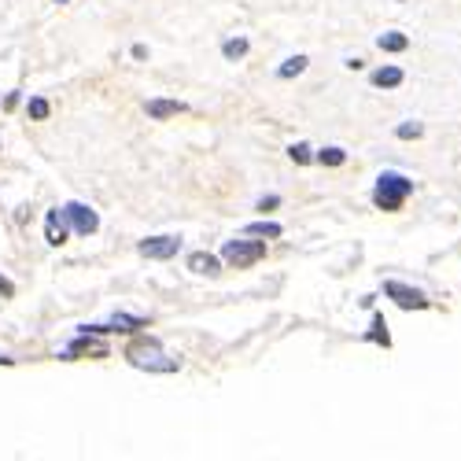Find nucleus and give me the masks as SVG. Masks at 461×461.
Instances as JSON below:
<instances>
[{
    "instance_id": "20",
    "label": "nucleus",
    "mask_w": 461,
    "mask_h": 461,
    "mask_svg": "<svg viewBox=\"0 0 461 461\" xmlns=\"http://www.w3.org/2000/svg\"><path fill=\"white\" fill-rule=\"evenodd\" d=\"M395 137H399V140H417V137H425V126L409 119V122H402L399 130H395Z\"/></svg>"
},
{
    "instance_id": "19",
    "label": "nucleus",
    "mask_w": 461,
    "mask_h": 461,
    "mask_svg": "<svg viewBox=\"0 0 461 461\" xmlns=\"http://www.w3.org/2000/svg\"><path fill=\"white\" fill-rule=\"evenodd\" d=\"M27 114H30V119H33V122H45V119H48V114H52V104H48V100H45V96H33V100H30V104H27Z\"/></svg>"
},
{
    "instance_id": "5",
    "label": "nucleus",
    "mask_w": 461,
    "mask_h": 461,
    "mask_svg": "<svg viewBox=\"0 0 461 461\" xmlns=\"http://www.w3.org/2000/svg\"><path fill=\"white\" fill-rule=\"evenodd\" d=\"M82 354H89V358H107V343L104 340H96V332H78L70 343H67V351H63L59 358L63 362H74V358H82Z\"/></svg>"
},
{
    "instance_id": "24",
    "label": "nucleus",
    "mask_w": 461,
    "mask_h": 461,
    "mask_svg": "<svg viewBox=\"0 0 461 461\" xmlns=\"http://www.w3.org/2000/svg\"><path fill=\"white\" fill-rule=\"evenodd\" d=\"M133 59H148V48L144 45H133Z\"/></svg>"
},
{
    "instance_id": "22",
    "label": "nucleus",
    "mask_w": 461,
    "mask_h": 461,
    "mask_svg": "<svg viewBox=\"0 0 461 461\" xmlns=\"http://www.w3.org/2000/svg\"><path fill=\"white\" fill-rule=\"evenodd\" d=\"M273 207H280V196H262V199H259V211H262V214L273 211Z\"/></svg>"
},
{
    "instance_id": "6",
    "label": "nucleus",
    "mask_w": 461,
    "mask_h": 461,
    "mask_svg": "<svg viewBox=\"0 0 461 461\" xmlns=\"http://www.w3.org/2000/svg\"><path fill=\"white\" fill-rule=\"evenodd\" d=\"M63 211H67L70 229H74L78 236H93L96 229H100V214H96L93 207H89V203H78V199H74V203H67Z\"/></svg>"
},
{
    "instance_id": "7",
    "label": "nucleus",
    "mask_w": 461,
    "mask_h": 461,
    "mask_svg": "<svg viewBox=\"0 0 461 461\" xmlns=\"http://www.w3.org/2000/svg\"><path fill=\"white\" fill-rule=\"evenodd\" d=\"M137 251L144 255V259H174L177 251H181V236H151V240H140Z\"/></svg>"
},
{
    "instance_id": "3",
    "label": "nucleus",
    "mask_w": 461,
    "mask_h": 461,
    "mask_svg": "<svg viewBox=\"0 0 461 461\" xmlns=\"http://www.w3.org/2000/svg\"><path fill=\"white\" fill-rule=\"evenodd\" d=\"M222 259L229 266H236V270H244V266H255L259 259H266V244L262 240H225Z\"/></svg>"
},
{
    "instance_id": "16",
    "label": "nucleus",
    "mask_w": 461,
    "mask_h": 461,
    "mask_svg": "<svg viewBox=\"0 0 461 461\" xmlns=\"http://www.w3.org/2000/svg\"><path fill=\"white\" fill-rule=\"evenodd\" d=\"M285 229H280L277 222H251V225H244V236H262V240H277Z\"/></svg>"
},
{
    "instance_id": "21",
    "label": "nucleus",
    "mask_w": 461,
    "mask_h": 461,
    "mask_svg": "<svg viewBox=\"0 0 461 461\" xmlns=\"http://www.w3.org/2000/svg\"><path fill=\"white\" fill-rule=\"evenodd\" d=\"M288 156H292V163L306 166V163H314V148H310V144H303V140H299V144H292V148H288Z\"/></svg>"
},
{
    "instance_id": "1",
    "label": "nucleus",
    "mask_w": 461,
    "mask_h": 461,
    "mask_svg": "<svg viewBox=\"0 0 461 461\" xmlns=\"http://www.w3.org/2000/svg\"><path fill=\"white\" fill-rule=\"evenodd\" d=\"M126 358H130V365L148 369V373H177V369H181V358L163 354V343L156 336L133 340L130 347H126Z\"/></svg>"
},
{
    "instance_id": "4",
    "label": "nucleus",
    "mask_w": 461,
    "mask_h": 461,
    "mask_svg": "<svg viewBox=\"0 0 461 461\" xmlns=\"http://www.w3.org/2000/svg\"><path fill=\"white\" fill-rule=\"evenodd\" d=\"M384 296H388L399 310H428L432 299L425 296L421 288H409L402 280H384Z\"/></svg>"
},
{
    "instance_id": "11",
    "label": "nucleus",
    "mask_w": 461,
    "mask_h": 461,
    "mask_svg": "<svg viewBox=\"0 0 461 461\" xmlns=\"http://www.w3.org/2000/svg\"><path fill=\"white\" fill-rule=\"evenodd\" d=\"M402 82H406L402 67H377L373 74H369V85L373 89H399Z\"/></svg>"
},
{
    "instance_id": "8",
    "label": "nucleus",
    "mask_w": 461,
    "mask_h": 461,
    "mask_svg": "<svg viewBox=\"0 0 461 461\" xmlns=\"http://www.w3.org/2000/svg\"><path fill=\"white\" fill-rule=\"evenodd\" d=\"M67 236H70V218H67V211H63V207L48 211L45 214V240L52 248H59V244H67Z\"/></svg>"
},
{
    "instance_id": "18",
    "label": "nucleus",
    "mask_w": 461,
    "mask_h": 461,
    "mask_svg": "<svg viewBox=\"0 0 461 461\" xmlns=\"http://www.w3.org/2000/svg\"><path fill=\"white\" fill-rule=\"evenodd\" d=\"M314 159L322 163V166H343V163H347V151H343V148H336V144H328V148H322V151H317Z\"/></svg>"
},
{
    "instance_id": "2",
    "label": "nucleus",
    "mask_w": 461,
    "mask_h": 461,
    "mask_svg": "<svg viewBox=\"0 0 461 461\" xmlns=\"http://www.w3.org/2000/svg\"><path fill=\"white\" fill-rule=\"evenodd\" d=\"M409 192H414V181H409L406 174H399V170H384V174L377 177V188H373V207H377V211H399L402 203H406Z\"/></svg>"
},
{
    "instance_id": "13",
    "label": "nucleus",
    "mask_w": 461,
    "mask_h": 461,
    "mask_svg": "<svg viewBox=\"0 0 461 461\" xmlns=\"http://www.w3.org/2000/svg\"><path fill=\"white\" fill-rule=\"evenodd\" d=\"M377 48H380V52H406V48H409V37L399 33V30H388V33L377 37Z\"/></svg>"
},
{
    "instance_id": "26",
    "label": "nucleus",
    "mask_w": 461,
    "mask_h": 461,
    "mask_svg": "<svg viewBox=\"0 0 461 461\" xmlns=\"http://www.w3.org/2000/svg\"><path fill=\"white\" fill-rule=\"evenodd\" d=\"M56 4H70V0H56Z\"/></svg>"
},
{
    "instance_id": "17",
    "label": "nucleus",
    "mask_w": 461,
    "mask_h": 461,
    "mask_svg": "<svg viewBox=\"0 0 461 461\" xmlns=\"http://www.w3.org/2000/svg\"><path fill=\"white\" fill-rule=\"evenodd\" d=\"M248 37H229V41H222V56L229 59V63H236V59H244L248 56Z\"/></svg>"
},
{
    "instance_id": "12",
    "label": "nucleus",
    "mask_w": 461,
    "mask_h": 461,
    "mask_svg": "<svg viewBox=\"0 0 461 461\" xmlns=\"http://www.w3.org/2000/svg\"><path fill=\"white\" fill-rule=\"evenodd\" d=\"M185 111L188 104H181V100H148V119H156V122L170 119V114H185Z\"/></svg>"
},
{
    "instance_id": "14",
    "label": "nucleus",
    "mask_w": 461,
    "mask_h": 461,
    "mask_svg": "<svg viewBox=\"0 0 461 461\" xmlns=\"http://www.w3.org/2000/svg\"><path fill=\"white\" fill-rule=\"evenodd\" d=\"M369 343H380V347H391V336H388V322H384V314H373V325L365 332Z\"/></svg>"
},
{
    "instance_id": "23",
    "label": "nucleus",
    "mask_w": 461,
    "mask_h": 461,
    "mask_svg": "<svg viewBox=\"0 0 461 461\" xmlns=\"http://www.w3.org/2000/svg\"><path fill=\"white\" fill-rule=\"evenodd\" d=\"M0 296H4V299H11V296H15V285H11L8 277H0Z\"/></svg>"
},
{
    "instance_id": "25",
    "label": "nucleus",
    "mask_w": 461,
    "mask_h": 461,
    "mask_svg": "<svg viewBox=\"0 0 461 461\" xmlns=\"http://www.w3.org/2000/svg\"><path fill=\"white\" fill-rule=\"evenodd\" d=\"M11 362H15V358H0V365H11Z\"/></svg>"
},
{
    "instance_id": "15",
    "label": "nucleus",
    "mask_w": 461,
    "mask_h": 461,
    "mask_svg": "<svg viewBox=\"0 0 461 461\" xmlns=\"http://www.w3.org/2000/svg\"><path fill=\"white\" fill-rule=\"evenodd\" d=\"M306 67H310V59H306V56H292V59H285V63L277 67V78H285V82H288V78H299Z\"/></svg>"
},
{
    "instance_id": "9",
    "label": "nucleus",
    "mask_w": 461,
    "mask_h": 461,
    "mask_svg": "<svg viewBox=\"0 0 461 461\" xmlns=\"http://www.w3.org/2000/svg\"><path fill=\"white\" fill-rule=\"evenodd\" d=\"M133 328H148V317H133V314H114L104 325H85V332L107 336V332H133Z\"/></svg>"
},
{
    "instance_id": "10",
    "label": "nucleus",
    "mask_w": 461,
    "mask_h": 461,
    "mask_svg": "<svg viewBox=\"0 0 461 461\" xmlns=\"http://www.w3.org/2000/svg\"><path fill=\"white\" fill-rule=\"evenodd\" d=\"M188 270H192V273H199V277H218L222 262H218L211 251H192V255H188Z\"/></svg>"
}]
</instances>
